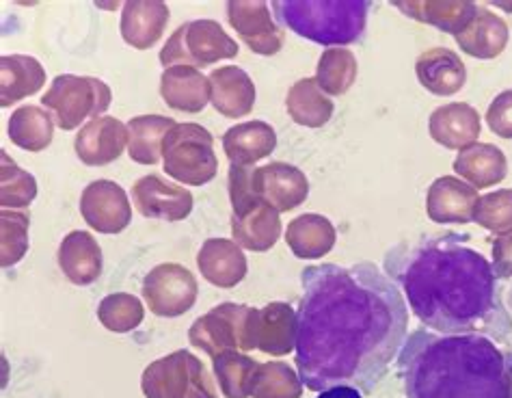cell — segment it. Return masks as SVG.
<instances>
[{
	"label": "cell",
	"instance_id": "obj_44",
	"mask_svg": "<svg viewBox=\"0 0 512 398\" xmlns=\"http://www.w3.org/2000/svg\"><path fill=\"white\" fill-rule=\"evenodd\" d=\"M318 398H363V394L357 388L338 386V388H329L325 392H320Z\"/></svg>",
	"mask_w": 512,
	"mask_h": 398
},
{
	"label": "cell",
	"instance_id": "obj_21",
	"mask_svg": "<svg viewBox=\"0 0 512 398\" xmlns=\"http://www.w3.org/2000/svg\"><path fill=\"white\" fill-rule=\"evenodd\" d=\"M201 277L217 288H234L247 275V258L242 247L229 238H208L197 254Z\"/></svg>",
	"mask_w": 512,
	"mask_h": 398
},
{
	"label": "cell",
	"instance_id": "obj_32",
	"mask_svg": "<svg viewBox=\"0 0 512 398\" xmlns=\"http://www.w3.org/2000/svg\"><path fill=\"white\" fill-rule=\"evenodd\" d=\"M7 135L13 145L26 152H42L55 137V122L52 115L42 106H20L11 113Z\"/></svg>",
	"mask_w": 512,
	"mask_h": 398
},
{
	"label": "cell",
	"instance_id": "obj_33",
	"mask_svg": "<svg viewBox=\"0 0 512 398\" xmlns=\"http://www.w3.org/2000/svg\"><path fill=\"white\" fill-rule=\"evenodd\" d=\"M333 102L316 83V78H301L288 91L286 111L299 126L322 128L333 117Z\"/></svg>",
	"mask_w": 512,
	"mask_h": 398
},
{
	"label": "cell",
	"instance_id": "obj_37",
	"mask_svg": "<svg viewBox=\"0 0 512 398\" xmlns=\"http://www.w3.org/2000/svg\"><path fill=\"white\" fill-rule=\"evenodd\" d=\"M214 375H217L219 388L227 398H247L251 396V379L258 362L249 355L238 351L221 353L212 360Z\"/></svg>",
	"mask_w": 512,
	"mask_h": 398
},
{
	"label": "cell",
	"instance_id": "obj_10",
	"mask_svg": "<svg viewBox=\"0 0 512 398\" xmlns=\"http://www.w3.org/2000/svg\"><path fill=\"white\" fill-rule=\"evenodd\" d=\"M199 295L195 275L182 264L165 262L147 273L143 297L150 312L163 318H178L193 308Z\"/></svg>",
	"mask_w": 512,
	"mask_h": 398
},
{
	"label": "cell",
	"instance_id": "obj_13",
	"mask_svg": "<svg viewBox=\"0 0 512 398\" xmlns=\"http://www.w3.org/2000/svg\"><path fill=\"white\" fill-rule=\"evenodd\" d=\"M132 202L145 219L184 221L193 212V193L171 184L158 174L143 176L132 184Z\"/></svg>",
	"mask_w": 512,
	"mask_h": 398
},
{
	"label": "cell",
	"instance_id": "obj_11",
	"mask_svg": "<svg viewBox=\"0 0 512 398\" xmlns=\"http://www.w3.org/2000/svg\"><path fill=\"white\" fill-rule=\"evenodd\" d=\"M80 215L100 234H121L132 221L128 193L111 180H96L80 195Z\"/></svg>",
	"mask_w": 512,
	"mask_h": 398
},
{
	"label": "cell",
	"instance_id": "obj_27",
	"mask_svg": "<svg viewBox=\"0 0 512 398\" xmlns=\"http://www.w3.org/2000/svg\"><path fill=\"white\" fill-rule=\"evenodd\" d=\"M508 37V24L487 7H478L476 16L454 39L465 55L487 61L502 55L508 46Z\"/></svg>",
	"mask_w": 512,
	"mask_h": 398
},
{
	"label": "cell",
	"instance_id": "obj_28",
	"mask_svg": "<svg viewBox=\"0 0 512 398\" xmlns=\"http://www.w3.org/2000/svg\"><path fill=\"white\" fill-rule=\"evenodd\" d=\"M46 85L44 65L29 55H5L0 59V109H9L35 96Z\"/></svg>",
	"mask_w": 512,
	"mask_h": 398
},
{
	"label": "cell",
	"instance_id": "obj_5",
	"mask_svg": "<svg viewBox=\"0 0 512 398\" xmlns=\"http://www.w3.org/2000/svg\"><path fill=\"white\" fill-rule=\"evenodd\" d=\"M165 174L188 187H204L219 171L210 132L195 122L175 124L163 141Z\"/></svg>",
	"mask_w": 512,
	"mask_h": 398
},
{
	"label": "cell",
	"instance_id": "obj_39",
	"mask_svg": "<svg viewBox=\"0 0 512 398\" xmlns=\"http://www.w3.org/2000/svg\"><path fill=\"white\" fill-rule=\"evenodd\" d=\"M31 217L26 212L0 210V264L13 267L29 251Z\"/></svg>",
	"mask_w": 512,
	"mask_h": 398
},
{
	"label": "cell",
	"instance_id": "obj_40",
	"mask_svg": "<svg viewBox=\"0 0 512 398\" xmlns=\"http://www.w3.org/2000/svg\"><path fill=\"white\" fill-rule=\"evenodd\" d=\"M98 318L113 334H128V331L137 329L143 323L145 310L139 297L128 293H113L100 301Z\"/></svg>",
	"mask_w": 512,
	"mask_h": 398
},
{
	"label": "cell",
	"instance_id": "obj_2",
	"mask_svg": "<svg viewBox=\"0 0 512 398\" xmlns=\"http://www.w3.org/2000/svg\"><path fill=\"white\" fill-rule=\"evenodd\" d=\"M413 314L443 336L478 334L506 340L512 316L493 264L458 234L400 245L385 258Z\"/></svg>",
	"mask_w": 512,
	"mask_h": 398
},
{
	"label": "cell",
	"instance_id": "obj_29",
	"mask_svg": "<svg viewBox=\"0 0 512 398\" xmlns=\"http://www.w3.org/2000/svg\"><path fill=\"white\" fill-rule=\"evenodd\" d=\"M454 171L465 178L471 187L489 189L500 184L508 174L506 154L491 143H474L461 150L454 161Z\"/></svg>",
	"mask_w": 512,
	"mask_h": 398
},
{
	"label": "cell",
	"instance_id": "obj_18",
	"mask_svg": "<svg viewBox=\"0 0 512 398\" xmlns=\"http://www.w3.org/2000/svg\"><path fill=\"white\" fill-rule=\"evenodd\" d=\"M428 130L439 145L448 150H465L474 145L482 132L480 113L467 102L443 104L428 119Z\"/></svg>",
	"mask_w": 512,
	"mask_h": 398
},
{
	"label": "cell",
	"instance_id": "obj_45",
	"mask_svg": "<svg viewBox=\"0 0 512 398\" xmlns=\"http://www.w3.org/2000/svg\"><path fill=\"white\" fill-rule=\"evenodd\" d=\"M497 7L504 9V11H512V5H508V3H497Z\"/></svg>",
	"mask_w": 512,
	"mask_h": 398
},
{
	"label": "cell",
	"instance_id": "obj_9",
	"mask_svg": "<svg viewBox=\"0 0 512 398\" xmlns=\"http://www.w3.org/2000/svg\"><path fill=\"white\" fill-rule=\"evenodd\" d=\"M249 305L221 303L191 325L188 340L212 360L227 351H249Z\"/></svg>",
	"mask_w": 512,
	"mask_h": 398
},
{
	"label": "cell",
	"instance_id": "obj_26",
	"mask_svg": "<svg viewBox=\"0 0 512 398\" xmlns=\"http://www.w3.org/2000/svg\"><path fill=\"white\" fill-rule=\"evenodd\" d=\"M281 212L264 204L262 199L240 215H232L234 243L249 251L273 249L281 236Z\"/></svg>",
	"mask_w": 512,
	"mask_h": 398
},
{
	"label": "cell",
	"instance_id": "obj_17",
	"mask_svg": "<svg viewBox=\"0 0 512 398\" xmlns=\"http://www.w3.org/2000/svg\"><path fill=\"white\" fill-rule=\"evenodd\" d=\"M478 191L454 176H441L430 184L426 212L435 223H469L476 217Z\"/></svg>",
	"mask_w": 512,
	"mask_h": 398
},
{
	"label": "cell",
	"instance_id": "obj_25",
	"mask_svg": "<svg viewBox=\"0 0 512 398\" xmlns=\"http://www.w3.org/2000/svg\"><path fill=\"white\" fill-rule=\"evenodd\" d=\"M59 267L76 286H89L102 275V249L89 232H70L59 245Z\"/></svg>",
	"mask_w": 512,
	"mask_h": 398
},
{
	"label": "cell",
	"instance_id": "obj_14",
	"mask_svg": "<svg viewBox=\"0 0 512 398\" xmlns=\"http://www.w3.org/2000/svg\"><path fill=\"white\" fill-rule=\"evenodd\" d=\"M227 18L232 29L242 37L255 55L273 57L284 48L286 33L279 29L271 18V9L266 3H245V0H232L227 3Z\"/></svg>",
	"mask_w": 512,
	"mask_h": 398
},
{
	"label": "cell",
	"instance_id": "obj_16",
	"mask_svg": "<svg viewBox=\"0 0 512 398\" xmlns=\"http://www.w3.org/2000/svg\"><path fill=\"white\" fill-rule=\"evenodd\" d=\"M128 145V126L117 117L102 115L91 119L78 130L74 139V152L80 163L89 167L109 165L124 154Z\"/></svg>",
	"mask_w": 512,
	"mask_h": 398
},
{
	"label": "cell",
	"instance_id": "obj_31",
	"mask_svg": "<svg viewBox=\"0 0 512 398\" xmlns=\"http://www.w3.org/2000/svg\"><path fill=\"white\" fill-rule=\"evenodd\" d=\"M178 124L165 115H137L128 122V154L139 165H156L163 158V141Z\"/></svg>",
	"mask_w": 512,
	"mask_h": 398
},
{
	"label": "cell",
	"instance_id": "obj_6",
	"mask_svg": "<svg viewBox=\"0 0 512 398\" xmlns=\"http://www.w3.org/2000/svg\"><path fill=\"white\" fill-rule=\"evenodd\" d=\"M145 398H219L204 362L191 351H175L143 370Z\"/></svg>",
	"mask_w": 512,
	"mask_h": 398
},
{
	"label": "cell",
	"instance_id": "obj_19",
	"mask_svg": "<svg viewBox=\"0 0 512 398\" xmlns=\"http://www.w3.org/2000/svg\"><path fill=\"white\" fill-rule=\"evenodd\" d=\"M420 85L433 96H454L467 83V70L461 55L450 48H430L415 61Z\"/></svg>",
	"mask_w": 512,
	"mask_h": 398
},
{
	"label": "cell",
	"instance_id": "obj_4",
	"mask_svg": "<svg viewBox=\"0 0 512 398\" xmlns=\"http://www.w3.org/2000/svg\"><path fill=\"white\" fill-rule=\"evenodd\" d=\"M281 24L309 42L340 48L361 39L370 3H273Z\"/></svg>",
	"mask_w": 512,
	"mask_h": 398
},
{
	"label": "cell",
	"instance_id": "obj_8",
	"mask_svg": "<svg viewBox=\"0 0 512 398\" xmlns=\"http://www.w3.org/2000/svg\"><path fill=\"white\" fill-rule=\"evenodd\" d=\"M234 57H238L236 39L229 37L217 20L184 22L160 50V63L165 70L173 65H191L199 70Z\"/></svg>",
	"mask_w": 512,
	"mask_h": 398
},
{
	"label": "cell",
	"instance_id": "obj_36",
	"mask_svg": "<svg viewBox=\"0 0 512 398\" xmlns=\"http://www.w3.org/2000/svg\"><path fill=\"white\" fill-rule=\"evenodd\" d=\"M303 381L284 362L258 364L251 379L253 398H301Z\"/></svg>",
	"mask_w": 512,
	"mask_h": 398
},
{
	"label": "cell",
	"instance_id": "obj_22",
	"mask_svg": "<svg viewBox=\"0 0 512 398\" xmlns=\"http://www.w3.org/2000/svg\"><path fill=\"white\" fill-rule=\"evenodd\" d=\"M160 96L173 111L201 113L210 100V78L191 65H173L160 76Z\"/></svg>",
	"mask_w": 512,
	"mask_h": 398
},
{
	"label": "cell",
	"instance_id": "obj_42",
	"mask_svg": "<svg viewBox=\"0 0 512 398\" xmlns=\"http://www.w3.org/2000/svg\"><path fill=\"white\" fill-rule=\"evenodd\" d=\"M487 124L497 137L512 139V89L502 91V94L491 102L487 111Z\"/></svg>",
	"mask_w": 512,
	"mask_h": 398
},
{
	"label": "cell",
	"instance_id": "obj_20",
	"mask_svg": "<svg viewBox=\"0 0 512 398\" xmlns=\"http://www.w3.org/2000/svg\"><path fill=\"white\" fill-rule=\"evenodd\" d=\"M169 18L171 11L167 3H160V0H150V3L147 0H132L121 11L119 31L128 46L147 50L160 42Z\"/></svg>",
	"mask_w": 512,
	"mask_h": 398
},
{
	"label": "cell",
	"instance_id": "obj_12",
	"mask_svg": "<svg viewBox=\"0 0 512 398\" xmlns=\"http://www.w3.org/2000/svg\"><path fill=\"white\" fill-rule=\"evenodd\" d=\"M296 316L290 303H268L266 308L251 310L249 321V351L258 349L266 355H288L296 349Z\"/></svg>",
	"mask_w": 512,
	"mask_h": 398
},
{
	"label": "cell",
	"instance_id": "obj_1",
	"mask_svg": "<svg viewBox=\"0 0 512 398\" xmlns=\"http://www.w3.org/2000/svg\"><path fill=\"white\" fill-rule=\"evenodd\" d=\"M301 284L296 366L303 386L374 392L407 340L409 310L398 286L370 262L307 267Z\"/></svg>",
	"mask_w": 512,
	"mask_h": 398
},
{
	"label": "cell",
	"instance_id": "obj_41",
	"mask_svg": "<svg viewBox=\"0 0 512 398\" xmlns=\"http://www.w3.org/2000/svg\"><path fill=\"white\" fill-rule=\"evenodd\" d=\"M474 221L493 234H512V189H500L478 199Z\"/></svg>",
	"mask_w": 512,
	"mask_h": 398
},
{
	"label": "cell",
	"instance_id": "obj_30",
	"mask_svg": "<svg viewBox=\"0 0 512 398\" xmlns=\"http://www.w3.org/2000/svg\"><path fill=\"white\" fill-rule=\"evenodd\" d=\"M338 241L333 223L322 215H301L288 223L286 243L292 254L301 260H318L327 256Z\"/></svg>",
	"mask_w": 512,
	"mask_h": 398
},
{
	"label": "cell",
	"instance_id": "obj_23",
	"mask_svg": "<svg viewBox=\"0 0 512 398\" xmlns=\"http://www.w3.org/2000/svg\"><path fill=\"white\" fill-rule=\"evenodd\" d=\"M223 152L232 165L253 167L262 158L271 156L277 148V132L271 124L255 122L236 124L223 135Z\"/></svg>",
	"mask_w": 512,
	"mask_h": 398
},
{
	"label": "cell",
	"instance_id": "obj_43",
	"mask_svg": "<svg viewBox=\"0 0 512 398\" xmlns=\"http://www.w3.org/2000/svg\"><path fill=\"white\" fill-rule=\"evenodd\" d=\"M493 269L502 280L512 277V234L497 238L493 243Z\"/></svg>",
	"mask_w": 512,
	"mask_h": 398
},
{
	"label": "cell",
	"instance_id": "obj_24",
	"mask_svg": "<svg viewBox=\"0 0 512 398\" xmlns=\"http://www.w3.org/2000/svg\"><path fill=\"white\" fill-rule=\"evenodd\" d=\"M210 100L214 109L229 119L249 115L255 104V85L251 76L236 65L214 70L210 74Z\"/></svg>",
	"mask_w": 512,
	"mask_h": 398
},
{
	"label": "cell",
	"instance_id": "obj_7",
	"mask_svg": "<svg viewBox=\"0 0 512 398\" xmlns=\"http://www.w3.org/2000/svg\"><path fill=\"white\" fill-rule=\"evenodd\" d=\"M111 87L100 78L63 74L52 81L50 89L42 96V106L55 115L61 130H76L85 119H96L111 106Z\"/></svg>",
	"mask_w": 512,
	"mask_h": 398
},
{
	"label": "cell",
	"instance_id": "obj_3",
	"mask_svg": "<svg viewBox=\"0 0 512 398\" xmlns=\"http://www.w3.org/2000/svg\"><path fill=\"white\" fill-rule=\"evenodd\" d=\"M398 366L407 398H512V351L487 336L415 329Z\"/></svg>",
	"mask_w": 512,
	"mask_h": 398
},
{
	"label": "cell",
	"instance_id": "obj_34",
	"mask_svg": "<svg viewBox=\"0 0 512 398\" xmlns=\"http://www.w3.org/2000/svg\"><path fill=\"white\" fill-rule=\"evenodd\" d=\"M394 7L400 9L404 16L422 24L437 26L439 31L452 33L454 37L465 29L478 11V5L474 3H422V0H413V3L396 0Z\"/></svg>",
	"mask_w": 512,
	"mask_h": 398
},
{
	"label": "cell",
	"instance_id": "obj_15",
	"mask_svg": "<svg viewBox=\"0 0 512 398\" xmlns=\"http://www.w3.org/2000/svg\"><path fill=\"white\" fill-rule=\"evenodd\" d=\"M253 191L264 204L279 212H290L309 197V180L299 167L288 163H268L255 169Z\"/></svg>",
	"mask_w": 512,
	"mask_h": 398
},
{
	"label": "cell",
	"instance_id": "obj_38",
	"mask_svg": "<svg viewBox=\"0 0 512 398\" xmlns=\"http://www.w3.org/2000/svg\"><path fill=\"white\" fill-rule=\"evenodd\" d=\"M37 197V180L33 174L18 167L3 150L0 152V206L3 208H29Z\"/></svg>",
	"mask_w": 512,
	"mask_h": 398
},
{
	"label": "cell",
	"instance_id": "obj_35",
	"mask_svg": "<svg viewBox=\"0 0 512 398\" xmlns=\"http://www.w3.org/2000/svg\"><path fill=\"white\" fill-rule=\"evenodd\" d=\"M357 57L346 48H329L322 52L316 68V83L329 96H344L357 81Z\"/></svg>",
	"mask_w": 512,
	"mask_h": 398
}]
</instances>
